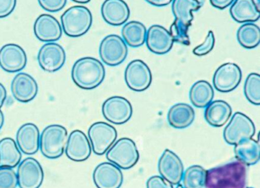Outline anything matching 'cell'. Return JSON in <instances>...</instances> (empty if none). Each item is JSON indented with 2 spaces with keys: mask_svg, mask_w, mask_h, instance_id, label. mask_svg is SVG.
<instances>
[{
  "mask_svg": "<svg viewBox=\"0 0 260 188\" xmlns=\"http://www.w3.org/2000/svg\"><path fill=\"white\" fill-rule=\"evenodd\" d=\"M17 0H0V19L7 17L14 11Z\"/></svg>",
  "mask_w": 260,
  "mask_h": 188,
  "instance_id": "cell-37",
  "label": "cell"
},
{
  "mask_svg": "<svg viewBox=\"0 0 260 188\" xmlns=\"http://www.w3.org/2000/svg\"><path fill=\"white\" fill-rule=\"evenodd\" d=\"M62 30L71 37L84 35L90 29L92 16L90 10L83 6H74L63 13L60 18Z\"/></svg>",
  "mask_w": 260,
  "mask_h": 188,
  "instance_id": "cell-4",
  "label": "cell"
},
{
  "mask_svg": "<svg viewBox=\"0 0 260 188\" xmlns=\"http://www.w3.org/2000/svg\"><path fill=\"white\" fill-rule=\"evenodd\" d=\"M16 174L20 188H39L45 177L40 162L32 157L25 158L19 164Z\"/></svg>",
  "mask_w": 260,
  "mask_h": 188,
  "instance_id": "cell-10",
  "label": "cell"
},
{
  "mask_svg": "<svg viewBox=\"0 0 260 188\" xmlns=\"http://www.w3.org/2000/svg\"><path fill=\"white\" fill-rule=\"evenodd\" d=\"M242 80V71L238 65L226 63L217 68L213 77L216 90L228 93L237 89Z\"/></svg>",
  "mask_w": 260,
  "mask_h": 188,
  "instance_id": "cell-13",
  "label": "cell"
},
{
  "mask_svg": "<svg viewBox=\"0 0 260 188\" xmlns=\"http://www.w3.org/2000/svg\"><path fill=\"white\" fill-rule=\"evenodd\" d=\"M21 159L22 152L16 141L10 137L0 140V168H16L20 163Z\"/></svg>",
  "mask_w": 260,
  "mask_h": 188,
  "instance_id": "cell-28",
  "label": "cell"
},
{
  "mask_svg": "<svg viewBox=\"0 0 260 188\" xmlns=\"http://www.w3.org/2000/svg\"><path fill=\"white\" fill-rule=\"evenodd\" d=\"M103 116L109 122L117 125L127 123L133 115V107L124 97L112 96L103 103Z\"/></svg>",
  "mask_w": 260,
  "mask_h": 188,
  "instance_id": "cell-12",
  "label": "cell"
},
{
  "mask_svg": "<svg viewBox=\"0 0 260 188\" xmlns=\"http://www.w3.org/2000/svg\"><path fill=\"white\" fill-rule=\"evenodd\" d=\"M232 115V108L222 100L211 101L205 110V118L209 125L214 127H223Z\"/></svg>",
  "mask_w": 260,
  "mask_h": 188,
  "instance_id": "cell-25",
  "label": "cell"
},
{
  "mask_svg": "<svg viewBox=\"0 0 260 188\" xmlns=\"http://www.w3.org/2000/svg\"><path fill=\"white\" fill-rule=\"evenodd\" d=\"M206 171L200 165H191L187 168L182 175L184 188H205Z\"/></svg>",
  "mask_w": 260,
  "mask_h": 188,
  "instance_id": "cell-32",
  "label": "cell"
},
{
  "mask_svg": "<svg viewBox=\"0 0 260 188\" xmlns=\"http://www.w3.org/2000/svg\"><path fill=\"white\" fill-rule=\"evenodd\" d=\"M121 35L127 46L139 48L145 43L147 28L144 24L137 21L126 22L121 30Z\"/></svg>",
  "mask_w": 260,
  "mask_h": 188,
  "instance_id": "cell-29",
  "label": "cell"
},
{
  "mask_svg": "<svg viewBox=\"0 0 260 188\" xmlns=\"http://www.w3.org/2000/svg\"><path fill=\"white\" fill-rule=\"evenodd\" d=\"M101 13L106 23L112 26H120L128 20L130 9L124 0H105Z\"/></svg>",
  "mask_w": 260,
  "mask_h": 188,
  "instance_id": "cell-22",
  "label": "cell"
},
{
  "mask_svg": "<svg viewBox=\"0 0 260 188\" xmlns=\"http://www.w3.org/2000/svg\"><path fill=\"white\" fill-rule=\"evenodd\" d=\"M92 150L95 155L103 156L116 141L118 133L113 126L106 122H95L88 130Z\"/></svg>",
  "mask_w": 260,
  "mask_h": 188,
  "instance_id": "cell-8",
  "label": "cell"
},
{
  "mask_svg": "<svg viewBox=\"0 0 260 188\" xmlns=\"http://www.w3.org/2000/svg\"><path fill=\"white\" fill-rule=\"evenodd\" d=\"M234 154L237 160L250 166L258 163L260 159V145L258 141L252 139H246L236 144Z\"/></svg>",
  "mask_w": 260,
  "mask_h": 188,
  "instance_id": "cell-27",
  "label": "cell"
},
{
  "mask_svg": "<svg viewBox=\"0 0 260 188\" xmlns=\"http://www.w3.org/2000/svg\"><path fill=\"white\" fill-rule=\"evenodd\" d=\"M214 95L212 86L205 80L196 82L190 89V101L194 107L199 108L206 107L213 101Z\"/></svg>",
  "mask_w": 260,
  "mask_h": 188,
  "instance_id": "cell-30",
  "label": "cell"
},
{
  "mask_svg": "<svg viewBox=\"0 0 260 188\" xmlns=\"http://www.w3.org/2000/svg\"><path fill=\"white\" fill-rule=\"evenodd\" d=\"M214 44H215V37H214V32L212 31H209L204 43L194 48L193 50V54L199 57L206 55L212 51Z\"/></svg>",
  "mask_w": 260,
  "mask_h": 188,
  "instance_id": "cell-35",
  "label": "cell"
},
{
  "mask_svg": "<svg viewBox=\"0 0 260 188\" xmlns=\"http://www.w3.org/2000/svg\"><path fill=\"white\" fill-rule=\"evenodd\" d=\"M35 35L40 42H57L62 37V27L54 16L42 14L36 19L34 24Z\"/></svg>",
  "mask_w": 260,
  "mask_h": 188,
  "instance_id": "cell-20",
  "label": "cell"
},
{
  "mask_svg": "<svg viewBox=\"0 0 260 188\" xmlns=\"http://www.w3.org/2000/svg\"><path fill=\"white\" fill-rule=\"evenodd\" d=\"M16 143L25 155H35L40 146V131L32 123H27L19 127L16 133Z\"/></svg>",
  "mask_w": 260,
  "mask_h": 188,
  "instance_id": "cell-23",
  "label": "cell"
},
{
  "mask_svg": "<svg viewBox=\"0 0 260 188\" xmlns=\"http://www.w3.org/2000/svg\"><path fill=\"white\" fill-rule=\"evenodd\" d=\"M147 188H173V186L161 176L155 175L147 180Z\"/></svg>",
  "mask_w": 260,
  "mask_h": 188,
  "instance_id": "cell-38",
  "label": "cell"
},
{
  "mask_svg": "<svg viewBox=\"0 0 260 188\" xmlns=\"http://www.w3.org/2000/svg\"><path fill=\"white\" fill-rule=\"evenodd\" d=\"M145 1L150 5L157 7H166L173 2V0H145Z\"/></svg>",
  "mask_w": 260,
  "mask_h": 188,
  "instance_id": "cell-40",
  "label": "cell"
},
{
  "mask_svg": "<svg viewBox=\"0 0 260 188\" xmlns=\"http://www.w3.org/2000/svg\"><path fill=\"white\" fill-rule=\"evenodd\" d=\"M194 109L185 103H178L172 106L167 115V120L175 129H185L189 127L194 120Z\"/></svg>",
  "mask_w": 260,
  "mask_h": 188,
  "instance_id": "cell-26",
  "label": "cell"
},
{
  "mask_svg": "<svg viewBox=\"0 0 260 188\" xmlns=\"http://www.w3.org/2000/svg\"><path fill=\"white\" fill-rule=\"evenodd\" d=\"M7 92L5 86L0 83V109L2 108L6 99H7Z\"/></svg>",
  "mask_w": 260,
  "mask_h": 188,
  "instance_id": "cell-41",
  "label": "cell"
},
{
  "mask_svg": "<svg viewBox=\"0 0 260 188\" xmlns=\"http://www.w3.org/2000/svg\"><path fill=\"white\" fill-rule=\"evenodd\" d=\"M234 0H210L211 5L218 10H224L231 5Z\"/></svg>",
  "mask_w": 260,
  "mask_h": 188,
  "instance_id": "cell-39",
  "label": "cell"
},
{
  "mask_svg": "<svg viewBox=\"0 0 260 188\" xmlns=\"http://www.w3.org/2000/svg\"><path fill=\"white\" fill-rule=\"evenodd\" d=\"M92 178L97 188H120L123 183L121 168L112 162H103L97 165Z\"/></svg>",
  "mask_w": 260,
  "mask_h": 188,
  "instance_id": "cell-17",
  "label": "cell"
},
{
  "mask_svg": "<svg viewBox=\"0 0 260 188\" xmlns=\"http://www.w3.org/2000/svg\"><path fill=\"white\" fill-rule=\"evenodd\" d=\"M176 188H184L182 185L178 184Z\"/></svg>",
  "mask_w": 260,
  "mask_h": 188,
  "instance_id": "cell-44",
  "label": "cell"
},
{
  "mask_svg": "<svg viewBox=\"0 0 260 188\" xmlns=\"http://www.w3.org/2000/svg\"><path fill=\"white\" fill-rule=\"evenodd\" d=\"M38 62L43 70L55 72L60 70L66 61V53L61 45L54 42L45 44L39 50Z\"/></svg>",
  "mask_w": 260,
  "mask_h": 188,
  "instance_id": "cell-14",
  "label": "cell"
},
{
  "mask_svg": "<svg viewBox=\"0 0 260 188\" xmlns=\"http://www.w3.org/2000/svg\"><path fill=\"white\" fill-rule=\"evenodd\" d=\"M124 80L127 87L132 91L144 92L151 85V71L143 60H133L126 67Z\"/></svg>",
  "mask_w": 260,
  "mask_h": 188,
  "instance_id": "cell-11",
  "label": "cell"
},
{
  "mask_svg": "<svg viewBox=\"0 0 260 188\" xmlns=\"http://www.w3.org/2000/svg\"><path fill=\"white\" fill-rule=\"evenodd\" d=\"M65 153L68 159L74 162H83L89 159L92 146L88 136L80 130L71 132L68 136Z\"/></svg>",
  "mask_w": 260,
  "mask_h": 188,
  "instance_id": "cell-18",
  "label": "cell"
},
{
  "mask_svg": "<svg viewBox=\"0 0 260 188\" xmlns=\"http://www.w3.org/2000/svg\"><path fill=\"white\" fill-rule=\"evenodd\" d=\"M230 14L238 23H254L260 17L259 8L254 0H234L231 4Z\"/></svg>",
  "mask_w": 260,
  "mask_h": 188,
  "instance_id": "cell-24",
  "label": "cell"
},
{
  "mask_svg": "<svg viewBox=\"0 0 260 188\" xmlns=\"http://www.w3.org/2000/svg\"><path fill=\"white\" fill-rule=\"evenodd\" d=\"M255 133L252 120L244 114L236 112L223 130V139L229 145H235L243 139H250Z\"/></svg>",
  "mask_w": 260,
  "mask_h": 188,
  "instance_id": "cell-7",
  "label": "cell"
},
{
  "mask_svg": "<svg viewBox=\"0 0 260 188\" xmlns=\"http://www.w3.org/2000/svg\"><path fill=\"white\" fill-rule=\"evenodd\" d=\"M26 64V53L19 45L7 44L0 49V66L6 72H20Z\"/></svg>",
  "mask_w": 260,
  "mask_h": 188,
  "instance_id": "cell-16",
  "label": "cell"
},
{
  "mask_svg": "<svg viewBox=\"0 0 260 188\" xmlns=\"http://www.w3.org/2000/svg\"><path fill=\"white\" fill-rule=\"evenodd\" d=\"M71 77L74 83L80 89L92 90L103 83L106 77V69L97 59L83 57L74 63Z\"/></svg>",
  "mask_w": 260,
  "mask_h": 188,
  "instance_id": "cell-3",
  "label": "cell"
},
{
  "mask_svg": "<svg viewBox=\"0 0 260 188\" xmlns=\"http://www.w3.org/2000/svg\"><path fill=\"white\" fill-rule=\"evenodd\" d=\"M68 139L67 129L59 124H52L45 127L41 133L39 148L48 159H58L64 153Z\"/></svg>",
  "mask_w": 260,
  "mask_h": 188,
  "instance_id": "cell-5",
  "label": "cell"
},
{
  "mask_svg": "<svg viewBox=\"0 0 260 188\" xmlns=\"http://www.w3.org/2000/svg\"><path fill=\"white\" fill-rule=\"evenodd\" d=\"M246 165L239 160L206 171L205 188H245L246 185Z\"/></svg>",
  "mask_w": 260,
  "mask_h": 188,
  "instance_id": "cell-1",
  "label": "cell"
},
{
  "mask_svg": "<svg viewBox=\"0 0 260 188\" xmlns=\"http://www.w3.org/2000/svg\"><path fill=\"white\" fill-rule=\"evenodd\" d=\"M4 124V115L2 110L0 109V130L2 129L3 126Z\"/></svg>",
  "mask_w": 260,
  "mask_h": 188,
  "instance_id": "cell-42",
  "label": "cell"
},
{
  "mask_svg": "<svg viewBox=\"0 0 260 188\" xmlns=\"http://www.w3.org/2000/svg\"><path fill=\"white\" fill-rule=\"evenodd\" d=\"M39 5L45 11L57 13L64 8L68 0H38Z\"/></svg>",
  "mask_w": 260,
  "mask_h": 188,
  "instance_id": "cell-36",
  "label": "cell"
},
{
  "mask_svg": "<svg viewBox=\"0 0 260 188\" xmlns=\"http://www.w3.org/2000/svg\"><path fill=\"white\" fill-rule=\"evenodd\" d=\"M161 177L173 185H178L182 180L184 166L180 158L170 149H166L158 163Z\"/></svg>",
  "mask_w": 260,
  "mask_h": 188,
  "instance_id": "cell-15",
  "label": "cell"
},
{
  "mask_svg": "<svg viewBox=\"0 0 260 188\" xmlns=\"http://www.w3.org/2000/svg\"><path fill=\"white\" fill-rule=\"evenodd\" d=\"M244 94L246 99L254 105L260 104V76L259 74H249L245 81Z\"/></svg>",
  "mask_w": 260,
  "mask_h": 188,
  "instance_id": "cell-33",
  "label": "cell"
},
{
  "mask_svg": "<svg viewBox=\"0 0 260 188\" xmlns=\"http://www.w3.org/2000/svg\"><path fill=\"white\" fill-rule=\"evenodd\" d=\"M127 46L122 37L117 34L106 36L100 46V56L105 64L116 66L127 58Z\"/></svg>",
  "mask_w": 260,
  "mask_h": 188,
  "instance_id": "cell-9",
  "label": "cell"
},
{
  "mask_svg": "<svg viewBox=\"0 0 260 188\" xmlns=\"http://www.w3.org/2000/svg\"><path fill=\"white\" fill-rule=\"evenodd\" d=\"M72 1L80 4H86L90 2V0H72Z\"/></svg>",
  "mask_w": 260,
  "mask_h": 188,
  "instance_id": "cell-43",
  "label": "cell"
},
{
  "mask_svg": "<svg viewBox=\"0 0 260 188\" xmlns=\"http://www.w3.org/2000/svg\"><path fill=\"white\" fill-rule=\"evenodd\" d=\"M239 44L246 49H253L260 44V28L253 22L244 23L237 33Z\"/></svg>",
  "mask_w": 260,
  "mask_h": 188,
  "instance_id": "cell-31",
  "label": "cell"
},
{
  "mask_svg": "<svg viewBox=\"0 0 260 188\" xmlns=\"http://www.w3.org/2000/svg\"><path fill=\"white\" fill-rule=\"evenodd\" d=\"M139 157L136 144L130 138L118 139L106 152V158L109 162L121 169H130L138 163Z\"/></svg>",
  "mask_w": 260,
  "mask_h": 188,
  "instance_id": "cell-6",
  "label": "cell"
},
{
  "mask_svg": "<svg viewBox=\"0 0 260 188\" xmlns=\"http://www.w3.org/2000/svg\"><path fill=\"white\" fill-rule=\"evenodd\" d=\"M172 11L175 21L170 27V33L174 42L182 45H190L188 30L194 19L193 12L198 11L202 7L199 0H173Z\"/></svg>",
  "mask_w": 260,
  "mask_h": 188,
  "instance_id": "cell-2",
  "label": "cell"
},
{
  "mask_svg": "<svg viewBox=\"0 0 260 188\" xmlns=\"http://www.w3.org/2000/svg\"><path fill=\"white\" fill-rule=\"evenodd\" d=\"M18 178L16 171L13 168H0V188H16Z\"/></svg>",
  "mask_w": 260,
  "mask_h": 188,
  "instance_id": "cell-34",
  "label": "cell"
},
{
  "mask_svg": "<svg viewBox=\"0 0 260 188\" xmlns=\"http://www.w3.org/2000/svg\"><path fill=\"white\" fill-rule=\"evenodd\" d=\"M13 97L19 102L28 103L32 101L39 92V85L29 74L19 72L11 83Z\"/></svg>",
  "mask_w": 260,
  "mask_h": 188,
  "instance_id": "cell-21",
  "label": "cell"
},
{
  "mask_svg": "<svg viewBox=\"0 0 260 188\" xmlns=\"http://www.w3.org/2000/svg\"><path fill=\"white\" fill-rule=\"evenodd\" d=\"M145 43L150 52L162 55L171 51L174 40L167 28L154 25L147 31Z\"/></svg>",
  "mask_w": 260,
  "mask_h": 188,
  "instance_id": "cell-19",
  "label": "cell"
},
{
  "mask_svg": "<svg viewBox=\"0 0 260 188\" xmlns=\"http://www.w3.org/2000/svg\"><path fill=\"white\" fill-rule=\"evenodd\" d=\"M247 188H253V187H247Z\"/></svg>",
  "mask_w": 260,
  "mask_h": 188,
  "instance_id": "cell-45",
  "label": "cell"
}]
</instances>
